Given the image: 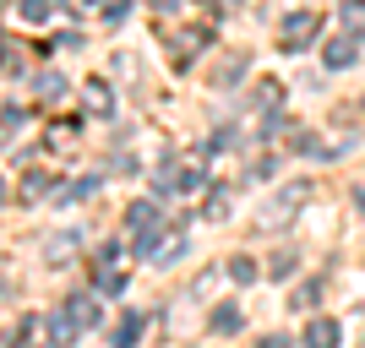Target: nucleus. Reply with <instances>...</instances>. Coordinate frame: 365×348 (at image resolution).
<instances>
[{"label": "nucleus", "instance_id": "obj_1", "mask_svg": "<svg viewBox=\"0 0 365 348\" xmlns=\"http://www.w3.org/2000/svg\"><path fill=\"white\" fill-rule=\"evenodd\" d=\"M317 28H322V11H289V16H284V28H278V44H284V55L305 49L311 38H317Z\"/></svg>", "mask_w": 365, "mask_h": 348}, {"label": "nucleus", "instance_id": "obj_2", "mask_svg": "<svg viewBox=\"0 0 365 348\" xmlns=\"http://www.w3.org/2000/svg\"><path fill=\"white\" fill-rule=\"evenodd\" d=\"M354 60H360L354 38H327V49H322V65H327V71H349Z\"/></svg>", "mask_w": 365, "mask_h": 348}, {"label": "nucleus", "instance_id": "obj_3", "mask_svg": "<svg viewBox=\"0 0 365 348\" xmlns=\"http://www.w3.org/2000/svg\"><path fill=\"white\" fill-rule=\"evenodd\" d=\"M338 343H344V327H338V321L317 316L311 327H305V348H338Z\"/></svg>", "mask_w": 365, "mask_h": 348}, {"label": "nucleus", "instance_id": "obj_4", "mask_svg": "<svg viewBox=\"0 0 365 348\" xmlns=\"http://www.w3.org/2000/svg\"><path fill=\"white\" fill-rule=\"evenodd\" d=\"M207 327H213L218 337H229V332H240V327H245V316H240V305H218V310H213V321H207Z\"/></svg>", "mask_w": 365, "mask_h": 348}, {"label": "nucleus", "instance_id": "obj_5", "mask_svg": "<svg viewBox=\"0 0 365 348\" xmlns=\"http://www.w3.org/2000/svg\"><path fill=\"white\" fill-rule=\"evenodd\" d=\"M137 332H142V316H125L120 332H115V348H131V343H137Z\"/></svg>", "mask_w": 365, "mask_h": 348}, {"label": "nucleus", "instance_id": "obj_6", "mask_svg": "<svg viewBox=\"0 0 365 348\" xmlns=\"http://www.w3.org/2000/svg\"><path fill=\"white\" fill-rule=\"evenodd\" d=\"M338 22H344L349 33H365V6H344V11H338Z\"/></svg>", "mask_w": 365, "mask_h": 348}, {"label": "nucleus", "instance_id": "obj_7", "mask_svg": "<svg viewBox=\"0 0 365 348\" xmlns=\"http://www.w3.org/2000/svg\"><path fill=\"white\" fill-rule=\"evenodd\" d=\"M229 278H235V283H251V278H257V261L235 256V261H229Z\"/></svg>", "mask_w": 365, "mask_h": 348}, {"label": "nucleus", "instance_id": "obj_8", "mask_svg": "<svg viewBox=\"0 0 365 348\" xmlns=\"http://www.w3.org/2000/svg\"><path fill=\"white\" fill-rule=\"evenodd\" d=\"M267 273H273L278 283H284V278L294 273V251H278V256H273V267H267Z\"/></svg>", "mask_w": 365, "mask_h": 348}, {"label": "nucleus", "instance_id": "obj_9", "mask_svg": "<svg viewBox=\"0 0 365 348\" xmlns=\"http://www.w3.org/2000/svg\"><path fill=\"white\" fill-rule=\"evenodd\" d=\"M224 212H229V196H224V191H213V196H207V218H224Z\"/></svg>", "mask_w": 365, "mask_h": 348}, {"label": "nucleus", "instance_id": "obj_10", "mask_svg": "<svg viewBox=\"0 0 365 348\" xmlns=\"http://www.w3.org/2000/svg\"><path fill=\"white\" fill-rule=\"evenodd\" d=\"M262 348H289V337H267V343H262Z\"/></svg>", "mask_w": 365, "mask_h": 348}, {"label": "nucleus", "instance_id": "obj_11", "mask_svg": "<svg viewBox=\"0 0 365 348\" xmlns=\"http://www.w3.org/2000/svg\"><path fill=\"white\" fill-rule=\"evenodd\" d=\"M354 201H360V212H365V191H360V196H354Z\"/></svg>", "mask_w": 365, "mask_h": 348}, {"label": "nucleus", "instance_id": "obj_12", "mask_svg": "<svg viewBox=\"0 0 365 348\" xmlns=\"http://www.w3.org/2000/svg\"><path fill=\"white\" fill-rule=\"evenodd\" d=\"M0 201H6V185H0Z\"/></svg>", "mask_w": 365, "mask_h": 348}]
</instances>
